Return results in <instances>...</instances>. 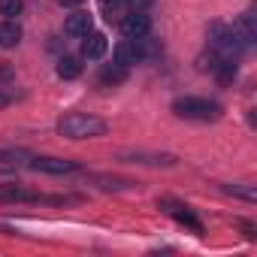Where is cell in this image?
<instances>
[{"label": "cell", "mask_w": 257, "mask_h": 257, "mask_svg": "<svg viewBox=\"0 0 257 257\" xmlns=\"http://www.w3.org/2000/svg\"><path fill=\"white\" fill-rule=\"evenodd\" d=\"M58 134L67 140H91V137H103L106 134V121L88 112H70L58 121Z\"/></svg>", "instance_id": "cell-1"}, {"label": "cell", "mask_w": 257, "mask_h": 257, "mask_svg": "<svg viewBox=\"0 0 257 257\" xmlns=\"http://www.w3.org/2000/svg\"><path fill=\"white\" fill-rule=\"evenodd\" d=\"M173 112L179 118H191V121H218L221 118V106L206 97H179L173 103Z\"/></svg>", "instance_id": "cell-2"}, {"label": "cell", "mask_w": 257, "mask_h": 257, "mask_svg": "<svg viewBox=\"0 0 257 257\" xmlns=\"http://www.w3.org/2000/svg\"><path fill=\"white\" fill-rule=\"evenodd\" d=\"M209 49H212V52H218V55L233 58V52H239L242 46H239V40L233 37V28H227V25L215 22V25H209Z\"/></svg>", "instance_id": "cell-3"}, {"label": "cell", "mask_w": 257, "mask_h": 257, "mask_svg": "<svg viewBox=\"0 0 257 257\" xmlns=\"http://www.w3.org/2000/svg\"><path fill=\"white\" fill-rule=\"evenodd\" d=\"M152 31V19L146 16V13H127L124 19H121V34L127 37V40H143L146 34Z\"/></svg>", "instance_id": "cell-4"}, {"label": "cell", "mask_w": 257, "mask_h": 257, "mask_svg": "<svg viewBox=\"0 0 257 257\" xmlns=\"http://www.w3.org/2000/svg\"><path fill=\"white\" fill-rule=\"evenodd\" d=\"M158 206H161L164 212H170V215H173L176 221H182V224H188V227H191L194 233H203V224H200V221H197V218L191 215V209H188V206H182V203H176L173 197H161V200H158Z\"/></svg>", "instance_id": "cell-5"}, {"label": "cell", "mask_w": 257, "mask_h": 257, "mask_svg": "<svg viewBox=\"0 0 257 257\" xmlns=\"http://www.w3.org/2000/svg\"><path fill=\"white\" fill-rule=\"evenodd\" d=\"M31 167L37 173H49V176H67V173H76L79 170L76 161H61V158H34Z\"/></svg>", "instance_id": "cell-6"}, {"label": "cell", "mask_w": 257, "mask_h": 257, "mask_svg": "<svg viewBox=\"0 0 257 257\" xmlns=\"http://www.w3.org/2000/svg\"><path fill=\"white\" fill-rule=\"evenodd\" d=\"M140 61H143V49H140L137 40H124V43L115 46V64L131 67V64H140Z\"/></svg>", "instance_id": "cell-7"}, {"label": "cell", "mask_w": 257, "mask_h": 257, "mask_svg": "<svg viewBox=\"0 0 257 257\" xmlns=\"http://www.w3.org/2000/svg\"><path fill=\"white\" fill-rule=\"evenodd\" d=\"M233 37L239 40V46L245 49V46H251L254 40H257V28H254V16H239L236 22H233Z\"/></svg>", "instance_id": "cell-8"}, {"label": "cell", "mask_w": 257, "mask_h": 257, "mask_svg": "<svg viewBox=\"0 0 257 257\" xmlns=\"http://www.w3.org/2000/svg\"><path fill=\"white\" fill-rule=\"evenodd\" d=\"M103 52H106V37L97 34V31H88L85 34V43H82V55L91 58V61H97Z\"/></svg>", "instance_id": "cell-9"}, {"label": "cell", "mask_w": 257, "mask_h": 257, "mask_svg": "<svg viewBox=\"0 0 257 257\" xmlns=\"http://www.w3.org/2000/svg\"><path fill=\"white\" fill-rule=\"evenodd\" d=\"M91 25H94V22H91L88 13H73V16L64 22V31H67L70 37H85V34L91 31Z\"/></svg>", "instance_id": "cell-10"}, {"label": "cell", "mask_w": 257, "mask_h": 257, "mask_svg": "<svg viewBox=\"0 0 257 257\" xmlns=\"http://www.w3.org/2000/svg\"><path fill=\"white\" fill-rule=\"evenodd\" d=\"M131 4H134V0H100V10H103V16L112 22V19H124Z\"/></svg>", "instance_id": "cell-11"}, {"label": "cell", "mask_w": 257, "mask_h": 257, "mask_svg": "<svg viewBox=\"0 0 257 257\" xmlns=\"http://www.w3.org/2000/svg\"><path fill=\"white\" fill-rule=\"evenodd\" d=\"M19 40H22V28H19L16 22H7V25H0V46L13 49Z\"/></svg>", "instance_id": "cell-12"}, {"label": "cell", "mask_w": 257, "mask_h": 257, "mask_svg": "<svg viewBox=\"0 0 257 257\" xmlns=\"http://www.w3.org/2000/svg\"><path fill=\"white\" fill-rule=\"evenodd\" d=\"M79 73H82V64H79L76 58H70V55H67V58H61V61H58V76H61V79H76Z\"/></svg>", "instance_id": "cell-13"}, {"label": "cell", "mask_w": 257, "mask_h": 257, "mask_svg": "<svg viewBox=\"0 0 257 257\" xmlns=\"http://www.w3.org/2000/svg\"><path fill=\"white\" fill-rule=\"evenodd\" d=\"M124 70H127V67H121V64H115V67H103L100 79H103L106 85H121V82H124V76H127Z\"/></svg>", "instance_id": "cell-14"}, {"label": "cell", "mask_w": 257, "mask_h": 257, "mask_svg": "<svg viewBox=\"0 0 257 257\" xmlns=\"http://www.w3.org/2000/svg\"><path fill=\"white\" fill-rule=\"evenodd\" d=\"M224 191H227V194H236V197H242V200H248V203H254V200H257L254 185H227Z\"/></svg>", "instance_id": "cell-15"}, {"label": "cell", "mask_w": 257, "mask_h": 257, "mask_svg": "<svg viewBox=\"0 0 257 257\" xmlns=\"http://www.w3.org/2000/svg\"><path fill=\"white\" fill-rule=\"evenodd\" d=\"M22 0H0V16H7V19H13V16H19L22 13Z\"/></svg>", "instance_id": "cell-16"}, {"label": "cell", "mask_w": 257, "mask_h": 257, "mask_svg": "<svg viewBox=\"0 0 257 257\" xmlns=\"http://www.w3.org/2000/svg\"><path fill=\"white\" fill-rule=\"evenodd\" d=\"M97 182H103V188H131L134 182H127V179H106V176H100Z\"/></svg>", "instance_id": "cell-17"}, {"label": "cell", "mask_w": 257, "mask_h": 257, "mask_svg": "<svg viewBox=\"0 0 257 257\" xmlns=\"http://www.w3.org/2000/svg\"><path fill=\"white\" fill-rule=\"evenodd\" d=\"M19 155L16 152H4V149H0V164H10V161H16Z\"/></svg>", "instance_id": "cell-18"}, {"label": "cell", "mask_w": 257, "mask_h": 257, "mask_svg": "<svg viewBox=\"0 0 257 257\" xmlns=\"http://www.w3.org/2000/svg\"><path fill=\"white\" fill-rule=\"evenodd\" d=\"M239 227H242V230H245V236H248V239H254V227H251V224H248V221H239Z\"/></svg>", "instance_id": "cell-19"}, {"label": "cell", "mask_w": 257, "mask_h": 257, "mask_svg": "<svg viewBox=\"0 0 257 257\" xmlns=\"http://www.w3.org/2000/svg\"><path fill=\"white\" fill-rule=\"evenodd\" d=\"M58 4H61V7H82L85 0H58Z\"/></svg>", "instance_id": "cell-20"}]
</instances>
